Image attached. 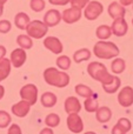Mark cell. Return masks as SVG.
Masks as SVG:
<instances>
[{"instance_id":"42","label":"cell","mask_w":133,"mask_h":134,"mask_svg":"<svg viewBox=\"0 0 133 134\" xmlns=\"http://www.w3.org/2000/svg\"><path fill=\"white\" fill-rule=\"evenodd\" d=\"M4 95H5V87L0 85V100L4 98Z\"/></svg>"},{"instance_id":"28","label":"cell","mask_w":133,"mask_h":134,"mask_svg":"<svg viewBox=\"0 0 133 134\" xmlns=\"http://www.w3.org/2000/svg\"><path fill=\"white\" fill-rule=\"evenodd\" d=\"M45 124H46L47 127H49V128L57 127V126H59V124H60V116L57 113L48 114V115L45 118Z\"/></svg>"},{"instance_id":"32","label":"cell","mask_w":133,"mask_h":134,"mask_svg":"<svg viewBox=\"0 0 133 134\" xmlns=\"http://www.w3.org/2000/svg\"><path fill=\"white\" fill-rule=\"evenodd\" d=\"M117 124H118V125H119L120 127H121L126 133L132 128V124H131V121H130L127 118H120L119 120H118V122H117Z\"/></svg>"},{"instance_id":"36","label":"cell","mask_w":133,"mask_h":134,"mask_svg":"<svg viewBox=\"0 0 133 134\" xmlns=\"http://www.w3.org/2000/svg\"><path fill=\"white\" fill-rule=\"evenodd\" d=\"M49 4L56 5V6H65V5L70 4V0H48Z\"/></svg>"},{"instance_id":"38","label":"cell","mask_w":133,"mask_h":134,"mask_svg":"<svg viewBox=\"0 0 133 134\" xmlns=\"http://www.w3.org/2000/svg\"><path fill=\"white\" fill-rule=\"evenodd\" d=\"M5 55H6V47L0 45V61L5 58Z\"/></svg>"},{"instance_id":"6","label":"cell","mask_w":133,"mask_h":134,"mask_svg":"<svg viewBox=\"0 0 133 134\" xmlns=\"http://www.w3.org/2000/svg\"><path fill=\"white\" fill-rule=\"evenodd\" d=\"M104 11V6L101 5V2L99 1H90L88 4L86 5L84 11V16L87 19V20H96L97 18H99L101 13Z\"/></svg>"},{"instance_id":"13","label":"cell","mask_w":133,"mask_h":134,"mask_svg":"<svg viewBox=\"0 0 133 134\" xmlns=\"http://www.w3.org/2000/svg\"><path fill=\"white\" fill-rule=\"evenodd\" d=\"M61 21V13L58 9H48L44 15V23L47 27H54Z\"/></svg>"},{"instance_id":"35","label":"cell","mask_w":133,"mask_h":134,"mask_svg":"<svg viewBox=\"0 0 133 134\" xmlns=\"http://www.w3.org/2000/svg\"><path fill=\"white\" fill-rule=\"evenodd\" d=\"M7 134H23V132H21V128H20L19 125H16V124H12V125L8 127Z\"/></svg>"},{"instance_id":"4","label":"cell","mask_w":133,"mask_h":134,"mask_svg":"<svg viewBox=\"0 0 133 134\" xmlns=\"http://www.w3.org/2000/svg\"><path fill=\"white\" fill-rule=\"evenodd\" d=\"M47 31H48V27L45 25L44 21L40 20L30 21V24L26 27L27 35L31 37L32 39H41L47 34Z\"/></svg>"},{"instance_id":"33","label":"cell","mask_w":133,"mask_h":134,"mask_svg":"<svg viewBox=\"0 0 133 134\" xmlns=\"http://www.w3.org/2000/svg\"><path fill=\"white\" fill-rule=\"evenodd\" d=\"M12 28V24L8 20H0V33L6 34L11 31Z\"/></svg>"},{"instance_id":"18","label":"cell","mask_w":133,"mask_h":134,"mask_svg":"<svg viewBox=\"0 0 133 134\" xmlns=\"http://www.w3.org/2000/svg\"><path fill=\"white\" fill-rule=\"evenodd\" d=\"M57 101H58L57 95L52 92H45L44 94L41 95V98H40V102H41V105L44 107H47V108H51V107L56 106Z\"/></svg>"},{"instance_id":"34","label":"cell","mask_w":133,"mask_h":134,"mask_svg":"<svg viewBox=\"0 0 133 134\" xmlns=\"http://www.w3.org/2000/svg\"><path fill=\"white\" fill-rule=\"evenodd\" d=\"M88 2L90 0H70V4L72 5V7H75V8H79V9L85 8Z\"/></svg>"},{"instance_id":"41","label":"cell","mask_w":133,"mask_h":134,"mask_svg":"<svg viewBox=\"0 0 133 134\" xmlns=\"http://www.w3.org/2000/svg\"><path fill=\"white\" fill-rule=\"evenodd\" d=\"M7 0H0V16L2 15V13H4V5L6 4Z\"/></svg>"},{"instance_id":"20","label":"cell","mask_w":133,"mask_h":134,"mask_svg":"<svg viewBox=\"0 0 133 134\" xmlns=\"http://www.w3.org/2000/svg\"><path fill=\"white\" fill-rule=\"evenodd\" d=\"M30 21H31L30 16L26 13H24V12H19L15 15V18H14V24H15V26L19 30H26L27 25L30 24Z\"/></svg>"},{"instance_id":"16","label":"cell","mask_w":133,"mask_h":134,"mask_svg":"<svg viewBox=\"0 0 133 134\" xmlns=\"http://www.w3.org/2000/svg\"><path fill=\"white\" fill-rule=\"evenodd\" d=\"M65 112L68 114L72 113H79L80 109H81V104H80L79 99H77L75 97H68L65 100Z\"/></svg>"},{"instance_id":"2","label":"cell","mask_w":133,"mask_h":134,"mask_svg":"<svg viewBox=\"0 0 133 134\" xmlns=\"http://www.w3.org/2000/svg\"><path fill=\"white\" fill-rule=\"evenodd\" d=\"M87 73L90 74L92 79L99 81L101 85H108L114 79V75H112L107 71L106 66L101 63H98V61H93L87 66Z\"/></svg>"},{"instance_id":"9","label":"cell","mask_w":133,"mask_h":134,"mask_svg":"<svg viewBox=\"0 0 133 134\" xmlns=\"http://www.w3.org/2000/svg\"><path fill=\"white\" fill-rule=\"evenodd\" d=\"M26 59H27V54H26V51L23 48H15L12 51L11 53V58H9V61H11V65L15 68H19L26 63Z\"/></svg>"},{"instance_id":"14","label":"cell","mask_w":133,"mask_h":134,"mask_svg":"<svg viewBox=\"0 0 133 134\" xmlns=\"http://www.w3.org/2000/svg\"><path fill=\"white\" fill-rule=\"evenodd\" d=\"M32 105L30 102L25 101V100H21V101L16 102L12 106V113L14 114L18 118H25L28 113H30V109Z\"/></svg>"},{"instance_id":"30","label":"cell","mask_w":133,"mask_h":134,"mask_svg":"<svg viewBox=\"0 0 133 134\" xmlns=\"http://www.w3.org/2000/svg\"><path fill=\"white\" fill-rule=\"evenodd\" d=\"M11 115L6 111H0V128H6L11 125Z\"/></svg>"},{"instance_id":"10","label":"cell","mask_w":133,"mask_h":134,"mask_svg":"<svg viewBox=\"0 0 133 134\" xmlns=\"http://www.w3.org/2000/svg\"><path fill=\"white\" fill-rule=\"evenodd\" d=\"M80 18H81V9L75 8V7L67 8L61 13V20H64L66 24H68V25L79 21Z\"/></svg>"},{"instance_id":"15","label":"cell","mask_w":133,"mask_h":134,"mask_svg":"<svg viewBox=\"0 0 133 134\" xmlns=\"http://www.w3.org/2000/svg\"><path fill=\"white\" fill-rule=\"evenodd\" d=\"M107 12H108V15L114 20V19H119V18H124L125 16V13H126V9L123 5H120L119 2L117 1H113L110 4L107 8Z\"/></svg>"},{"instance_id":"43","label":"cell","mask_w":133,"mask_h":134,"mask_svg":"<svg viewBox=\"0 0 133 134\" xmlns=\"http://www.w3.org/2000/svg\"><path fill=\"white\" fill-rule=\"evenodd\" d=\"M85 134H97V133H94V132H86Z\"/></svg>"},{"instance_id":"1","label":"cell","mask_w":133,"mask_h":134,"mask_svg":"<svg viewBox=\"0 0 133 134\" xmlns=\"http://www.w3.org/2000/svg\"><path fill=\"white\" fill-rule=\"evenodd\" d=\"M44 80L49 86L64 88L70 83V75L64 71H59L56 67H48L44 71Z\"/></svg>"},{"instance_id":"17","label":"cell","mask_w":133,"mask_h":134,"mask_svg":"<svg viewBox=\"0 0 133 134\" xmlns=\"http://www.w3.org/2000/svg\"><path fill=\"white\" fill-rule=\"evenodd\" d=\"M96 118L101 124L108 122L111 120V118H112V111H111L110 107L106 106L98 107V109L96 111Z\"/></svg>"},{"instance_id":"7","label":"cell","mask_w":133,"mask_h":134,"mask_svg":"<svg viewBox=\"0 0 133 134\" xmlns=\"http://www.w3.org/2000/svg\"><path fill=\"white\" fill-rule=\"evenodd\" d=\"M66 125H67V128L72 133L79 134L84 131V124H82L80 115H78V113L68 114L67 120H66Z\"/></svg>"},{"instance_id":"3","label":"cell","mask_w":133,"mask_h":134,"mask_svg":"<svg viewBox=\"0 0 133 134\" xmlns=\"http://www.w3.org/2000/svg\"><path fill=\"white\" fill-rule=\"evenodd\" d=\"M93 53L97 58L108 60V59H113L119 55V48L114 42L100 40V41L96 42V45H94Z\"/></svg>"},{"instance_id":"26","label":"cell","mask_w":133,"mask_h":134,"mask_svg":"<svg viewBox=\"0 0 133 134\" xmlns=\"http://www.w3.org/2000/svg\"><path fill=\"white\" fill-rule=\"evenodd\" d=\"M126 68V63H125L124 59L121 58H117L111 63V71L114 74H120L125 71Z\"/></svg>"},{"instance_id":"11","label":"cell","mask_w":133,"mask_h":134,"mask_svg":"<svg viewBox=\"0 0 133 134\" xmlns=\"http://www.w3.org/2000/svg\"><path fill=\"white\" fill-rule=\"evenodd\" d=\"M111 31H112V34L117 35V37H124L129 31V25L124 18L114 19L112 26H111Z\"/></svg>"},{"instance_id":"37","label":"cell","mask_w":133,"mask_h":134,"mask_svg":"<svg viewBox=\"0 0 133 134\" xmlns=\"http://www.w3.org/2000/svg\"><path fill=\"white\" fill-rule=\"evenodd\" d=\"M111 134H126V132H125V131L117 124V125L112 128V133H111Z\"/></svg>"},{"instance_id":"25","label":"cell","mask_w":133,"mask_h":134,"mask_svg":"<svg viewBox=\"0 0 133 134\" xmlns=\"http://www.w3.org/2000/svg\"><path fill=\"white\" fill-rule=\"evenodd\" d=\"M96 35L98 39L100 40H107L110 39V37L112 35V31L111 27L107 25H100L96 31Z\"/></svg>"},{"instance_id":"31","label":"cell","mask_w":133,"mask_h":134,"mask_svg":"<svg viewBox=\"0 0 133 134\" xmlns=\"http://www.w3.org/2000/svg\"><path fill=\"white\" fill-rule=\"evenodd\" d=\"M45 6H46L45 0H31V2H30L31 9L34 12H41L45 8Z\"/></svg>"},{"instance_id":"29","label":"cell","mask_w":133,"mask_h":134,"mask_svg":"<svg viewBox=\"0 0 133 134\" xmlns=\"http://www.w3.org/2000/svg\"><path fill=\"white\" fill-rule=\"evenodd\" d=\"M56 63H57V66H58L60 69L66 71V69H68L71 67L72 61H71V59L68 58L67 55H60V57H58Z\"/></svg>"},{"instance_id":"24","label":"cell","mask_w":133,"mask_h":134,"mask_svg":"<svg viewBox=\"0 0 133 134\" xmlns=\"http://www.w3.org/2000/svg\"><path fill=\"white\" fill-rule=\"evenodd\" d=\"M84 107H85V111L88 112V113H96V111L99 107L98 106V100H97V95L93 94L91 98L85 99Z\"/></svg>"},{"instance_id":"27","label":"cell","mask_w":133,"mask_h":134,"mask_svg":"<svg viewBox=\"0 0 133 134\" xmlns=\"http://www.w3.org/2000/svg\"><path fill=\"white\" fill-rule=\"evenodd\" d=\"M120 85H121L120 79L118 78V76H114V79H113V81L111 83H108V85H103V90L105 91L107 94H113V93H115L119 90Z\"/></svg>"},{"instance_id":"44","label":"cell","mask_w":133,"mask_h":134,"mask_svg":"<svg viewBox=\"0 0 133 134\" xmlns=\"http://www.w3.org/2000/svg\"><path fill=\"white\" fill-rule=\"evenodd\" d=\"M132 25H133V19H132Z\"/></svg>"},{"instance_id":"8","label":"cell","mask_w":133,"mask_h":134,"mask_svg":"<svg viewBox=\"0 0 133 134\" xmlns=\"http://www.w3.org/2000/svg\"><path fill=\"white\" fill-rule=\"evenodd\" d=\"M118 102L123 107H130L133 105V88L130 86L123 87L118 94Z\"/></svg>"},{"instance_id":"19","label":"cell","mask_w":133,"mask_h":134,"mask_svg":"<svg viewBox=\"0 0 133 134\" xmlns=\"http://www.w3.org/2000/svg\"><path fill=\"white\" fill-rule=\"evenodd\" d=\"M91 51L87 48H80L78 49L77 52H74L73 54V60H74L75 64H81L82 61H86L88 59H91Z\"/></svg>"},{"instance_id":"12","label":"cell","mask_w":133,"mask_h":134,"mask_svg":"<svg viewBox=\"0 0 133 134\" xmlns=\"http://www.w3.org/2000/svg\"><path fill=\"white\" fill-rule=\"evenodd\" d=\"M44 46L54 54H60V53H63V51H64V46H63V44H61V41L56 37L45 38Z\"/></svg>"},{"instance_id":"23","label":"cell","mask_w":133,"mask_h":134,"mask_svg":"<svg viewBox=\"0 0 133 134\" xmlns=\"http://www.w3.org/2000/svg\"><path fill=\"white\" fill-rule=\"evenodd\" d=\"M74 91H75V93H77V95H79V97H81V98H85V99L91 98L92 95H93V91L91 90V87L84 85V83H78L74 87Z\"/></svg>"},{"instance_id":"45","label":"cell","mask_w":133,"mask_h":134,"mask_svg":"<svg viewBox=\"0 0 133 134\" xmlns=\"http://www.w3.org/2000/svg\"><path fill=\"white\" fill-rule=\"evenodd\" d=\"M132 4H133V2H132Z\"/></svg>"},{"instance_id":"39","label":"cell","mask_w":133,"mask_h":134,"mask_svg":"<svg viewBox=\"0 0 133 134\" xmlns=\"http://www.w3.org/2000/svg\"><path fill=\"white\" fill-rule=\"evenodd\" d=\"M40 134H54V133H53V131H52V128L46 127V128H44V130H41Z\"/></svg>"},{"instance_id":"40","label":"cell","mask_w":133,"mask_h":134,"mask_svg":"<svg viewBox=\"0 0 133 134\" xmlns=\"http://www.w3.org/2000/svg\"><path fill=\"white\" fill-rule=\"evenodd\" d=\"M133 0H120V5H123V6H130V5H132Z\"/></svg>"},{"instance_id":"22","label":"cell","mask_w":133,"mask_h":134,"mask_svg":"<svg viewBox=\"0 0 133 134\" xmlns=\"http://www.w3.org/2000/svg\"><path fill=\"white\" fill-rule=\"evenodd\" d=\"M16 44L23 49H30L33 46V40L27 34H20L16 37Z\"/></svg>"},{"instance_id":"21","label":"cell","mask_w":133,"mask_h":134,"mask_svg":"<svg viewBox=\"0 0 133 134\" xmlns=\"http://www.w3.org/2000/svg\"><path fill=\"white\" fill-rule=\"evenodd\" d=\"M11 61L9 59L4 58L0 61V82L2 80H5L6 78H8L9 73H11Z\"/></svg>"},{"instance_id":"5","label":"cell","mask_w":133,"mask_h":134,"mask_svg":"<svg viewBox=\"0 0 133 134\" xmlns=\"http://www.w3.org/2000/svg\"><path fill=\"white\" fill-rule=\"evenodd\" d=\"M20 98L21 100L30 102L31 105H34L38 101V87L33 83H27L20 90Z\"/></svg>"}]
</instances>
